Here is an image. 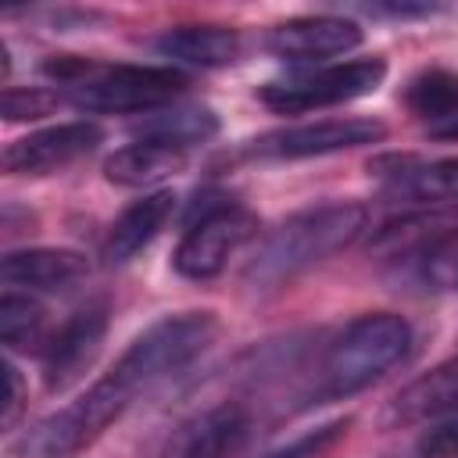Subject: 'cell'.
Masks as SVG:
<instances>
[{
  "label": "cell",
  "mask_w": 458,
  "mask_h": 458,
  "mask_svg": "<svg viewBox=\"0 0 458 458\" xmlns=\"http://www.w3.org/2000/svg\"><path fill=\"white\" fill-rule=\"evenodd\" d=\"M415 458H458V411L433 419L419 433Z\"/></svg>",
  "instance_id": "obj_23"
},
{
  "label": "cell",
  "mask_w": 458,
  "mask_h": 458,
  "mask_svg": "<svg viewBox=\"0 0 458 458\" xmlns=\"http://www.w3.org/2000/svg\"><path fill=\"white\" fill-rule=\"evenodd\" d=\"M411 351V326L394 311H372L354 322H347L336 340L326 347L318 376H315V397L340 401L351 397L376 379H383L394 365L404 361Z\"/></svg>",
  "instance_id": "obj_2"
},
{
  "label": "cell",
  "mask_w": 458,
  "mask_h": 458,
  "mask_svg": "<svg viewBox=\"0 0 458 458\" xmlns=\"http://www.w3.org/2000/svg\"><path fill=\"white\" fill-rule=\"evenodd\" d=\"M386 61L383 57H354L340 64H308L297 72H286L261 86V104L279 114H301L315 107L347 104L358 97H369L383 86Z\"/></svg>",
  "instance_id": "obj_6"
},
{
  "label": "cell",
  "mask_w": 458,
  "mask_h": 458,
  "mask_svg": "<svg viewBox=\"0 0 458 458\" xmlns=\"http://www.w3.org/2000/svg\"><path fill=\"white\" fill-rule=\"evenodd\" d=\"M104 140V129L97 122H61L39 132H29L14 143L4 147V172L7 175H50L61 172L68 165H75L79 157H86L89 150H97Z\"/></svg>",
  "instance_id": "obj_10"
},
{
  "label": "cell",
  "mask_w": 458,
  "mask_h": 458,
  "mask_svg": "<svg viewBox=\"0 0 458 458\" xmlns=\"http://www.w3.org/2000/svg\"><path fill=\"white\" fill-rule=\"evenodd\" d=\"M404 104L419 118H458V72L429 68L404 89Z\"/></svg>",
  "instance_id": "obj_21"
},
{
  "label": "cell",
  "mask_w": 458,
  "mask_h": 458,
  "mask_svg": "<svg viewBox=\"0 0 458 458\" xmlns=\"http://www.w3.org/2000/svg\"><path fill=\"white\" fill-rule=\"evenodd\" d=\"M186 168V150L175 147H161V143H147L136 140L129 147H118L107 161H104V175L114 186L125 190H150L165 179H172L175 172Z\"/></svg>",
  "instance_id": "obj_17"
},
{
  "label": "cell",
  "mask_w": 458,
  "mask_h": 458,
  "mask_svg": "<svg viewBox=\"0 0 458 458\" xmlns=\"http://www.w3.org/2000/svg\"><path fill=\"white\" fill-rule=\"evenodd\" d=\"M107 336V304L93 301L72 311L43 344L39 351V369H43V386L50 394L68 390L72 383L82 379L86 369H93L100 347Z\"/></svg>",
  "instance_id": "obj_9"
},
{
  "label": "cell",
  "mask_w": 458,
  "mask_h": 458,
  "mask_svg": "<svg viewBox=\"0 0 458 458\" xmlns=\"http://www.w3.org/2000/svg\"><path fill=\"white\" fill-rule=\"evenodd\" d=\"M4 383H7V394H4V408H0V426L14 429V422L25 408V383H21V372L14 361H4Z\"/></svg>",
  "instance_id": "obj_25"
},
{
  "label": "cell",
  "mask_w": 458,
  "mask_h": 458,
  "mask_svg": "<svg viewBox=\"0 0 458 458\" xmlns=\"http://www.w3.org/2000/svg\"><path fill=\"white\" fill-rule=\"evenodd\" d=\"M383 136H386V125L376 118H322V122L286 125V129L254 136L247 140L243 154L261 157V161H301V157H322V154L369 147V143H379Z\"/></svg>",
  "instance_id": "obj_8"
},
{
  "label": "cell",
  "mask_w": 458,
  "mask_h": 458,
  "mask_svg": "<svg viewBox=\"0 0 458 458\" xmlns=\"http://www.w3.org/2000/svg\"><path fill=\"white\" fill-rule=\"evenodd\" d=\"M47 311L39 297L4 290L0 297V344L7 351H43L47 344Z\"/></svg>",
  "instance_id": "obj_20"
},
{
  "label": "cell",
  "mask_w": 458,
  "mask_h": 458,
  "mask_svg": "<svg viewBox=\"0 0 458 458\" xmlns=\"http://www.w3.org/2000/svg\"><path fill=\"white\" fill-rule=\"evenodd\" d=\"M186 75L172 64H93L86 79L68 86V104L89 114H150L175 104Z\"/></svg>",
  "instance_id": "obj_5"
},
{
  "label": "cell",
  "mask_w": 458,
  "mask_h": 458,
  "mask_svg": "<svg viewBox=\"0 0 458 458\" xmlns=\"http://www.w3.org/2000/svg\"><path fill=\"white\" fill-rule=\"evenodd\" d=\"M57 104V93L32 86V89H4V118L7 122H25V118H43Z\"/></svg>",
  "instance_id": "obj_24"
},
{
  "label": "cell",
  "mask_w": 458,
  "mask_h": 458,
  "mask_svg": "<svg viewBox=\"0 0 458 458\" xmlns=\"http://www.w3.org/2000/svg\"><path fill=\"white\" fill-rule=\"evenodd\" d=\"M258 233V218L243 208V204H208L182 233L175 254H172V268L182 279L204 283L222 276V268L229 265V258Z\"/></svg>",
  "instance_id": "obj_7"
},
{
  "label": "cell",
  "mask_w": 458,
  "mask_h": 458,
  "mask_svg": "<svg viewBox=\"0 0 458 458\" xmlns=\"http://www.w3.org/2000/svg\"><path fill=\"white\" fill-rule=\"evenodd\" d=\"M132 401H136L132 386L114 369H107L75 401L43 415L36 426H29L11 444V454L14 458H72L89 444H97L132 408Z\"/></svg>",
  "instance_id": "obj_3"
},
{
  "label": "cell",
  "mask_w": 458,
  "mask_h": 458,
  "mask_svg": "<svg viewBox=\"0 0 458 458\" xmlns=\"http://www.w3.org/2000/svg\"><path fill=\"white\" fill-rule=\"evenodd\" d=\"M218 132V114L204 104H165L150 114H140L132 122V136L161 147L186 150L197 143H208Z\"/></svg>",
  "instance_id": "obj_16"
},
{
  "label": "cell",
  "mask_w": 458,
  "mask_h": 458,
  "mask_svg": "<svg viewBox=\"0 0 458 458\" xmlns=\"http://www.w3.org/2000/svg\"><path fill=\"white\" fill-rule=\"evenodd\" d=\"M265 47L293 64H322L329 57H344L354 47H361V25L344 14H301L290 21H279Z\"/></svg>",
  "instance_id": "obj_11"
},
{
  "label": "cell",
  "mask_w": 458,
  "mask_h": 458,
  "mask_svg": "<svg viewBox=\"0 0 458 458\" xmlns=\"http://www.w3.org/2000/svg\"><path fill=\"white\" fill-rule=\"evenodd\" d=\"M218 336V318L215 311H175L161 315L150 322L143 333L132 336V344L118 354L111 365L132 390L136 397L154 390L157 383L172 379L186 365H193Z\"/></svg>",
  "instance_id": "obj_4"
},
{
  "label": "cell",
  "mask_w": 458,
  "mask_h": 458,
  "mask_svg": "<svg viewBox=\"0 0 458 458\" xmlns=\"http://www.w3.org/2000/svg\"><path fill=\"white\" fill-rule=\"evenodd\" d=\"M157 54L186 68H222L240 57V36L225 25H175L157 36Z\"/></svg>",
  "instance_id": "obj_15"
},
{
  "label": "cell",
  "mask_w": 458,
  "mask_h": 458,
  "mask_svg": "<svg viewBox=\"0 0 458 458\" xmlns=\"http://www.w3.org/2000/svg\"><path fill=\"white\" fill-rule=\"evenodd\" d=\"M89 276V261L79 250L68 247H25V250H7L0 261V283L4 290L32 293V297H50V293H68Z\"/></svg>",
  "instance_id": "obj_13"
},
{
  "label": "cell",
  "mask_w": 458,
  "mask_h": 458,
  "mask_svg": "<svg viewBox=\"0 0 458 458\" xmlns=\"http://www.w3.org/2000/svg\"><path fill=\"white\" fill-rule=\"evenodd\" d=\"M247 437L250 411L240 401H222L179 422L157 458H233Z\"/></svg>",
  "instance_id": "obj_12"
},
{
  "label": "cell",
  "mask_w": 458,
  "mask_h": 458,
  "mask_svg": "<svg viewBox=\"0 0 458 458\" xmlns=\"http://www.w3.org/2000/svg\"><path fill=\"white\" fill-rule=\"evenodd\" d=\"M172 211H175V193H168V190H154V193H143L140 200H132L107 225V236H104V247H100L104 261L107 265L132 261L147 243H154V236L165 229Z\"/></svg>",
  "instance_id": "obj_14"
},
{
  "label": "cell",
  "mask_w": 458,
  "mask_h": 458,
  "mask_svg": "<svg viewBox=\"0 0 458 458\" xmlns=\"http://www.w3.org/2000/svg\"><path fill=\"white\" fill-rule=\"evenodd\" d=\"M451 411H458V358L411 379L390 404V415L401 422H433Z\"/></svg>",
  "instance_id": "obj_18"
},
{
  "label": "cell",
  "mask_w": 458,
  "mask_h": 458,
  "mask_svg": "<svg viewBox=\"0 0 458 458\" xmlns=\"http://www.w3.org/2000/svg\"><path fill=\"white\" fill-rule=\"evenodd\" d=\"M347 426H351V419L322 422V426H315V429H308V433L293 437L290 444H283V447L268 451L265 458H318V454H326L336 440H344V437H347Z\"/></svg>",
  "instance_id": "obj_22"
},
{
  "label": "cell",
  "mask_w": 458,
  "mask_h": 458,
  "mask_svg": "<svg viewBox=\"0 0 458 458\" xmlns=\"http://www.w3.org/2000/svg\"><path fill=\"white\" fill-rule=\"evenodd\" d=\"M390 172V193L404 204H451L458 200V157L415 161L401 157Z\"/></svg>",
  "instance_id": "obj_19"
},
{
  "label": "cell",
  "mask_w": 458,
  "mask_h": 458,
  "mask_svg": "<svg viewBox=\"0 0 458 458\" xmlns=\"http://www.w3.org/2000/svg\"><path fill=\"white\" fill-rule=\"evenodd\" d=\"M369 229V208L358 200H326L286 215L268 229L243 268V283L254 293H272L326 258L351 247Z\"/></svg>",
  "instance_id": "obj_1"
}]
</instances>
